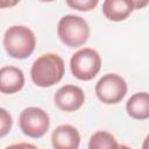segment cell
Returning a JSON list of instances; mask_svg holds the SVG:
<instances>
[{"label": "cell", "mask_w": 149, "mask_h": 149, "mask_svg": "<svg viewBox=\"0 0 149 149\" xmlns=\"http://www.w3.org/2000/svg\"><path fill=\"white\" fill-rule=\"evenodd\" d=\"M65 73L64 59L55 52L41 55L31 65L30 78L38 87H51L59 83Z\"/></svg>", "instance_id": "cell-1"}, {"label": "cell", "mask_w": 149, "mask_h": 149, "mask_svg": "<svg viewBox=\"0 0 149 149\" xmlns=\"http://www.w3.org/2000/svg\"><path fill=\"white\" fill-rule=\"evenodd\" d=\"M2 44L9 57L15 59H26L35 50L36 36L29 27L15 24L6 29Z\"/></svg>", "instance_id": "cell-2"}, {"label": "cell", "mask_w": 149, "mask_h": 149, "mask_svg": "<svg viewBox=\"0 0 149 149\" xmlns=\"http://www.w3.org/2000/svg\"><path fill=\"white\" fill-rule=\"evenodd\" d=\"M90 35L91 30L88 23L79 15H64L57 23V36L61 42L69 48H79L84 45L88 41Z\"/></svg>", "instance_id": "cell-3"}, {"label": "cell", "mask_w": 149, "mask_h": 149, "mask_svg": "<svg viewBox=\"0 0 149 149\" xmlns=\"http://www.w3.org/2000/svg\"><path fill=\"white\" fill-rule=\"evenodd\" d=\"M101 69V57L93 48H81L70 58V70L74 78L84 81L93 79Z\"/></svg>", "instance_id": "cell-4"}, {"label": "cell", "mask_w": 149, "mask_h": 149, "mask_svg": "<svg viewBox=\"0 0 149 149\" xmlns=\"http://www.w3.org/2000/svg\"><path fill=\"white\" fill-rule=\"evenodd\" d=\"M19 126L26 136L31 139H41L49 130L50 118L44 109L36 106H29L20 113Z\"/></svg>", "instance_id": "cell-5"}, {"label": "cell", "mask_w": 149, "mask_h": 149, "mask_svg": "<svg viewBox=\"0 0 149 149\" xmlns=\"http://www.w3.org/2000/svg\"><path fill=\"white\" fill-rule=\"evenodd\" d=\"M97 98L106 105L120 102L127 94L128 86L126 80L118 73H106L95 84Z\"/></svg>", "instance_id": "cell-6"}, {"label": "cell", "mask_w": 149, "mask_h": 149, "mask_svg": "<svg viewBox=\"0 0 149 149\" xmlns=\"http://www.w3.org/2000/svg\"><path fill=\"white\" fill-rule=\"evenodd\" d=\"M85 102V93L77 85H64L54 94L55 106L63 112L78 111Z\"/></svg>", "instance_id": "cell-7"}, {"label": "cell", "mask_w": 149, "mask_h": 149, "mask_svg": "<svg viewBox=\"0 0 149 149\" xmlns=\"http://www.w3.org/2000/svg\"><path fill=\"white\" fill-rule=\"evenodd\" d=\"M51 144L54 149H79L80 134L71 125H59L51 133Z\"/></svg>", "instance_id": "cell-8"}, {"label": "cell", "mask_w": 149, "mask_h": 149, "mask_svg": "<svg viewBox=\"0 0 149 149\" xmlns=\"http://www.w3.org/2000/svg\"><path fill=\"white\" fill-rule=\"evenodd\" d=\"M24 86L23 71L13 65H3L0 69V91L3 94H14Z\"/></svg>", "instance_id": "cell-9"}, {"label": "cell", "mask_w": 149, "mask_h": 149, "mask_svg": "<svg viewBox=\"0 0 149 149\" xmlns=\"http://www.w3.org/2000/svg\"><path fill=\"white\" fill-rule=\"evenodd\" d=\"M102 14L112 22L125 21L135 10L134 0H106L102 2Z\"/></svg>", "instance_id": "cell-10"}, {"label": "cell", "mask_w": 149, "mask_h": 149, "mask_svg": "<svg viewBox=\"0 0 149 149\" xmlns=\"http://www.w3.org/2000/svg\"><path fill=\"white\" fill-rule=\"evenodd\" d=\"M127 114L135 120L149 119V93L137 92L134 93L126 102Z\"/></svg>", "instance_id": "cell-11"}, {"label": "cell", "mask_w": 149, "mask_h": 149, "mask_svg": "<svg viewBox=\"0 0 149 149\" xmlns=\"http://www.w3.org/2000/svg\"><path fill=\"white\" fill-rule=\"evenodd\" d=\"M88 149H119V143L114 135L106 130L93 133L88 140Z\"/></svg>", "instance_id": "cell-12"}, {"label": "cell", "mask_w": 149, "mask_h": 149, "mask_svg": "<svg viewBox=\"0 0 149 149\" xmlns=\"http://www.w3.org/2000/svg\"><path fill=\"white\" fill-rule=\"evenodd\" d=\"M99 3L98 0H68L66 5L72 9H77L80 12H90L97 7Z\"/></svg>", "instance_id": "cell-13"}, {"label": "cell", "mask_w": 149, "mask_h": 149, "mask_svg": "<svg viewBox=\"0 0 149 149\" xmlns=\"http://www.w3.org/2000/svg\"><path fill=\"white\" fill-rule=\"evenodd\" d=\"M13 119L6 108H0V137H5L12 129Z\"/></svg>", "instance_id": "cell-14"}, {"label": "cell", "mask_w": 149, "mask_h": 149, "mask_svg": "<svg viewBox=\"0 0 149 149\" xmlns=\"http://www.w3.org/2000/svg\"><path fill=\"white\" fill-rule=\"evenodd\" d=\"M5 149H38L35 144L28 143V142H19V143H13L7 146Z\"/></svg>", "instance_id": "cell-15"}, {"label": "cell", "mask_w": 149, "mask_h": 149, "mask_svg": "<svg viewBox=\"0 0 149 149\" xmlns=\"http://www.w3.org/2000/svg\"><path fill=\"white\" fill-rule=\"evenodd\" d=\"M147 5H149V1H136V0H134V7H135V9H141V8L146 7Z\"/></svg>", "instance_id": "cell-16"}, {"label": "cell", "mask_w": 149, "mask_h": 149, "mask_svg": "<svg viewBox=\"0 0 149 149\" xmlns=\"http://www.w3.org/2000/svg\"><path fill=\"white\" fill-rule=\"evenodd\" d=\"M142 149H149V134L144 137L143 143H142Z\"/></svg>", "instance_id": "cell-17"}, {"label": "cell", "mask_w": 149, "mask_h": 149, "mask_svg": "<svg viewBox=\"0 0 149 149\" xmlns=\"http://www.w3.org/2000/svg\"><path fill=\"white\" fill-rule=\"evenodd\" d=\"M119 149H132L129 146H126V144H121L120 147H119Z\"/></svg>", "instance_id": "cell-18"}]
</instances>
